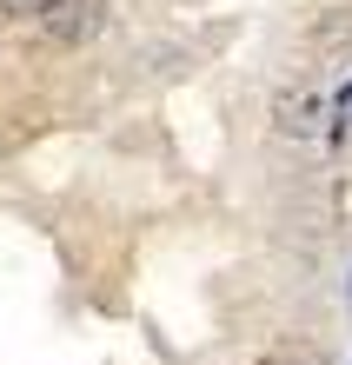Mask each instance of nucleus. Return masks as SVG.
<instances>
[{"instance_id": "f257e3e1", "label": "nucleus", "mask_w": 352, "mask_h": 365, "mask_svg": "<svg viewBox=\"0 0 352 365\" xmlns=\"http://www.w3.org/2000/svg\"><path fill=\"white\" fill-rule=\"evenodd\" d=\"M106 20H114L106 0H47L40 7V34L60 40V47H86V40L106 34Z\"/></svg>"}, {"instance_id": "f03ea898", "label": "nucleus", "mask_w": 352, "mask_h": 365, "mask_svg": "<svg viewBox=\"0 0 352 365\" xmlns=\"http://www.w3.org/2000/svg\"><path fill=\"white\" fill-rule=\"evenodd\" d=\"M319 113H326V100L319 93H279V133H293V140H306V133H319Z\"/></svg>"}]
</instances>
